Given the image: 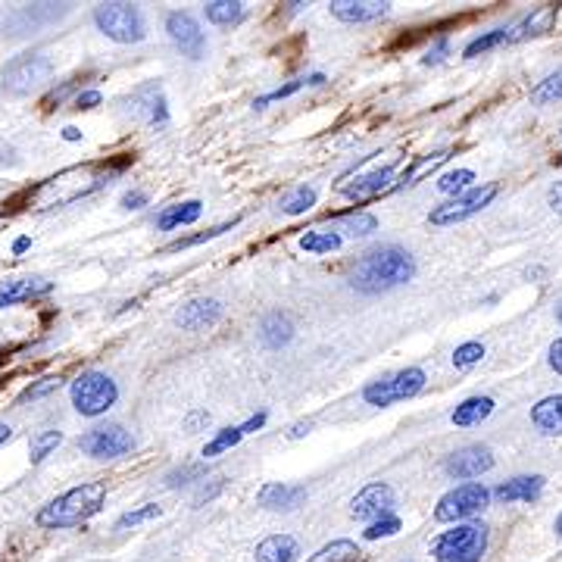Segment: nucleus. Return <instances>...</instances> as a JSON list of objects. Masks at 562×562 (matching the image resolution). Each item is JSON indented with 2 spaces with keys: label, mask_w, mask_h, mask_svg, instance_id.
<instances>
[{
  "label": "nucleus",
  "mask_w": 562,
  "mask_h": 562,
  "mask_svg": "<svg viewBox=\"0 0 562 562\" xmlns=\"http://www.w3.org/2000/svg\"><path fill=\"white\" fill-rule=\"evenodd\" d=\"M63 385L60 378H41V385H32L29 391L22 394V400H38V397H44V394H50V391H57Z\"/></svg>",
  "instance_id": "43"
},
{
  "label": "nucleus",
  "mask_w": 562,
  "mask_h": 562,
  "mask_svg": "<svg viewBox=\"0 0 562 562\" xmlns=\"http://www.w3.org/2000/svg\"><path fill=\"white\" fill-rule=\"evenodd\" d=\"M559 135H562V132H559Z\"/></svg>",
  "instance_id": "59"
},
{
  "label": "nucleus",
  "mask_w": 562,
  "mask_h": 562,
  "mask_svg": "<svg viewBox=\"0 0 562 562\" xmlns=\"http://www.w3.org/2000/svg\"><path fill=\"white\" fill-rule=\"evenodd\" d=\"M160 516V506L157 503H144L141 509H135V513H125L119 522H116V531H125V528H138L150 519H157Z\"/></svg>",
  "instance_id": "38"
},
{
  "label": "nucleus",
  "mask_w": 562,
  "mask_h": 562,
  "mask_svg": "<svg viewBox=\"0 0 562 562\" xmlns=\"http://www.w3.org/2000/svg\"><path fill=\"white\" fill-rule=\"evenodd\" d=\"M203 469L200 466H188V469H178V472H172L169 478H166V484L169 488H178V484H188L185 478H194V475H200Z\"/></svg>",
  "instance_id": "45"
},
{
  "label": "nucleus",
  "mask_w": 562,
  "mask_h": 562,
  "mask_svg": "<svg viewBox=\"0 0 562 562\" xmlns=\"http://www.w3.org/2000/svg\"><path fill=\"white\" fill-rule=\"evenodd\" d=\"M222 319V303L213 297H197L188 300L182 310L175 313V325L182 331H207Z\"/></svg>",
  "instance_id": "14"
},
{
  "label": "nucleus",
  "mask_w": 562,
  "mask_h": 562,
  "mask_svg": "<svg viewBox=\"0 0 562 562\" xmlns=\"http://www.w3.org/2000/svg\"><path fill=\"white\" fill-rule=\"evenodd\" d=\"M556 319H559V325H562V303H559V310H556Z\"/></svg>",
  "instance_id": "57"
},
{
  "label": "nucleus",
  "mask_w": 562,
  "mask_h": 562,
  "mask_svg": "<svg viewBox=\"0 0 562 562\" xmlns=\"http://www.w3.org/2000/svg\"><path fill=\"white\" fill-rule=\"evenodd\" d=\"M257 500L266 509H297L306 500V488H300V484H278L275 481V484H266Z\"/></svg>",
  "instance_id": "20"
},
{
  "label": "nucleus",
  "mask_w": 562,
  "mask_h": 562,
  "mask_svg": "<svg viewBox=\"0 0 562 562\" xmlns=\"http://www.w3.org/2000/svg\"><path fill=\"white\" fill-rule=\"evenodd\" d=\"M225 232H232V225H216V228H210V232H203V235L178 238V241H172L166 250H185V247H194V244H203V241H213V238H219V235H225Z\"/></svg>",
  "instance_id": "42"
},
{
  "label": "nucleus",
  "mask_w": 562,
  "mask_h": 562,
  "mask_svg": "<svg viewBox=\"0 0 562 562\" xmlns=\"http://www.w3.org/2000/svg\"><path fill=\"white\" fill-rule=\"evenodd\" d=\"M553 163H556V166H562V153H559V157H556V160H553Z\"/></svg>",
  "instance_id": "58"
},
{
  "label": "nucleus",
  "mask_w": 562,
  "mask_h": 562,
  "mask_svg": "<svg viewBox=\"0 0 562 562\" xmlns=\"http://www.w3.org/2000/svg\"><path fill=\"white\" fill-rule=\"evenodd\" d=\"M391 509H394V488L385 481H372L353 497L350 516L360 522H378V519L391 516Z\"/></svg>",
  "instance_id": "11"
},
{
  "label": "nucleus",
  "mask_w": 562,
  "mask_h": 562,
  "mask_svg": "<svg viewBox=\"0 0 562 562\" xmlns=\"http://www.w3.org/2000/svg\"><path fill=\"white\" fill-rule=\"evenodd\" d=\"M547 360H550V369L562 375V338L550 344V356H547Z\"/></svg>",
  "instance_id": "48"
},
{
  "label": "nucleus",
  "mask_w": 562,
  "mask_h": 562,
  "mask_svg": "<svg viewBox=\"0 0 562 562\" xmlns=\"http://www.w3.org/2000/svg\"><path fill=\"white\" fill-rule=\"evenodd\" d=\"M203 13L213 25H235L244 16V4H238V0H213V4L203 7Z\"/></svg>",
  "instance_id": "29"
},
{
  "label": "nucleus",
  "mask_w": 562,
  "mask_h": 562,
  "mask_svg": "<svg viewBox=\"0 0 562 562\" xmlns=\"http://www.w3.org/2000/svg\"><path fill=\"white\" fill-rule=\"evenodd\" d=\"M472 182H475V172L472 169H453V172H447V175L438 178V191L450 194V197H459V194L472 191Z\"/></svg>",
  "instance_id": "31"
},
{
  "label": "nucleus",
  "mask_w": 562,
  "mask_h": 562,
  "mask_svg": "<svg viewBox=\"0 0 562 562\" xmlns=\"http://www.w3.org/2000/svg\"><path fill=\"white\" fill-rule=\"evenodd\" d=\"M397 178V166H381V169H372L366 175L356 178L353 185H344V197L350 200H366V197H378V194H388L391 185Z\"/></svg>",
  "instance_id": "16"
},
{
  "label": "nucleus",
  "mask_w": 562,
  "mask_h": 562,
  "mask_svg": "<svg viewBox=\"0 0 562 562\" xmlns=\"http://www.w3.org/2000/svg\"><path fill=\"white\" fill-rule=\"evenodd\" d=\"M200 216H203V203L185 200V203H175V207H166L157 216V228L160 232H169V228H178V225H194Z\"/></svg>",
  "instance_id": "26"
},
{
  "label": "nucleus",
  "mask_w": 562,
  "mask_h": 562,
  "mask_svg": "<svg viewBox=\"0 0 562 562\" xmlns=\"http://www.w3.org/2000/svg\"><path fill=\"white\" fill-rule=\"evenodd\" d=\"M556 534H562V513L556 516Z\"/></svg>",
  "instance_id": "56"
},
{
  "label": "nucleus",
  "mask_w": 562,
  "mask_h": 562,
  "mask_svg": "<svg viewBox=\"0 0 562 562\" xmlns=\"http://www.w3.org/2000/svg\"><path fill=\"white\" fill-rule=\"evenodd\" d=\"M491 503V491L484 488V484L478 481H466V484H459V488L447 491L438 506H434V519L438 522H453V525H463L466 519L478 516L484 506Z\"/></svg>",
  "instance_id": "6"
},
{
  "label": "nucleus",
  "mask_w": 562,
  "mask_h": 562,
  "mask_svg": "<svg viewBox=\"0 0 562 562\" xmlns=\"http://www.w3.org/2000/svg\"><path fill=\"white\" fill-rule=\"evenodd\" d=\"M531 425L541 434H562V394L544 397L531 406Z\"/></svg>",
  "instance_id": "21"
},
{
  "label": "nucleus",
  "mask_w": 562,
  "mask_h": 562,
  "mask_svg": "<svg viewBox=\"0 0 562 562\" xmlns=\"http://www.w3.org/2000/svg\"><path fill=\"white\" fill-rule=\"evenodd\" d=\"M481 356H484V344L466 341V344H459V347L453 350V366H456V369H472L475 363H481Z\"/></svg>",
  "instance_id": "37"
},
{
  "label": "nucleus",
  "mask_w": 562,
  "mask_h": 562,
  "mask_svg": "<svg viewBox=\"0 0 562 562\" xmlns=\"http://www.w3.org/2000/svg\"><path fill=\"white\" fill-rule=\"evenodd\" d=\"M541 491H544V475H519L513 481L500 484L491 497H497L500 503H519V500L531 503L541 497Z\"/></svg>",
  "instance_id": "19"
},
{
  "label": "nucleus",
  "mask_w": 562,
  "mask_h": 562,
  "mask_svg": "<svg viewBox=\"0 0 562 562\" xmlns=\"http://www.w3.org/2000/svg\"><path fill=\"white\" fill-rule=\"evenodd\" d=\"M63 138H66V141H79V138H82V132L75 129V125H66V129H63Z\"/></svg>",
  "instance_id": "53"
},
{
  "label": "nucleus",
  "mask_w": 562,
  "mask_h": 562,
  "mask_svg": "<svg viewBox=\"0 0 562 562\" xmlns=\"http://www.w3.org/2000/svg\"><path fill=\"white\" fill-rule=\"evenodd\" d=\"M122 207L125 210H141V207H147V194L144 191H129L122 197Z\"/></svg>",
  "instance_id": "47"
},
{
  "label": "nucleus",
  "mask_w": 562,
  "mask_h": 562,
  "mask_svg": "<svg viewBox=\"0 0 562 562\" xmlns=\"http://www.w3.org/2000/svg\"><path fill=\"white\" fill-rule=\"evenodd\" d=\"M450 160V150H438V153H428V157H419L410 169H406L403 175H397L394 178V185H391V191L388 194H394V191H403V188H410V185H416L419 178H425L428 172H434L438 166H444Z\"/></svg>",
  "instance_id": "24"
},
{
  "label": "nucleus",
  "mask_w": 562,
  "mask_h": 562,
  "mask_svg": "<svg viewBox=\"0 0 562 562\" xmlns=\"http://www.w3.org/2000/svg\"><path fill=\"white\" fill-rule=\"evenodd\" d=\"M500 194V185L491 182V185H481V188H472L466 194H459V197H450L447 203H441V207H434L428 213V222L434 228H447V225H456V222H463L475 213H481L488 203Z\"/></svg>",
  "instance_id": "9"
},
{
  "label": "nucleus",
  "mask_w": 562,
  "mask_h": 562,
  "mask_svg": "<svg viewBox=\"0 0 562 562\" xmlns=\"http://www.w3.org/2000/svg\"><path fill=\"white\" fill-rule=\"evenodd\" d=\"M306 85V79H294V82H288V85H281V88H275V91H269V94H263V97H257V110H263V107H269V104H275V100H285V97H291V94H297L300 88Z\"/></svg>",
  "instance_id": "41"
},
{
  "label": "nucleus",
  "mask_w": 562,
  "mask_h": 562,
  "mask_svg": "<svg viewBox=\"0 0 562 562\" xmlns=\"http://www.w3.org/2000/svg\"><path fill=\"white\" fill-rule=\"evenodd\" d=\"M556 100H562V69L547 75L544 82H538L531 88V104L534 107H547V104H556Z\"/></svg>",
  "instance_id": "30"
},
{
  "label": "nucleus",
  "mask_w": 562,
  "mask_h": 562,
  "mask_svg": "<svg viewBox=\"0 0 562 562\" xmlns=\"http://www.w3.org/2000/svg\"><path fill=\"white\" fill-rule=\"evenodd\" d=\"M50 281L44 278H19V281H10V285L0 291V310H7L13 303H22V300H35V297H44L50 294Z\"/></svg>",
  "instance_id": "22"
},
{
  "label": "nucleus",
  "mask_w": 562,
  "mask_h": 562,
  "mask_svg": "<svg viewBox=\"0 0 562 562\" xmlns=\"http://www.w3.org/2000/svg\"><path fill=\"white\" fill-rule=\"evenodd\" d=\"M79 447H82V453H88L94 459H116L135 447V438L122 425H100V428H91L88 434H82Z\"/></svg>",
  "instance_id": "10"
},
{
  "label": "nucleus",
  "mask_w": 562,
  "mask_h": 562,
  "mask_svg": "<svg viewBox=\"0 0 562 562\" xmlns=\"http://www.w3.org/2000/svg\"><path fill=\"white\" fill-rule=\"evenodd\" d=\"M491 413H494V400L491 397H469V400H463L456 406L450 422L456 428H472V425H481Z\"/></svg>",
  "instance_id": "25"
},
{
  "label": "nucleus",
  "mask_w": 562,
  "mask_h": 562,
  "mask_svg": "<svg viewBox=\"0 0 562 562\" xmlns=\"http://www.w3.org/2000/svg\"><path fill=\"white\" fill-rule=\"evenodd\" d=\"M50 75H54V63H50L47 54H22L0 72V91H7L13 97L32 94L50 79Z\"/></svg>",
  "instance_id": "5"
},
{
  "label": "nucleus",
  "mask_w": 562,
  "mask_h": 562,
  "mask_svg": "<svg viewBox=\"0 0 562 562\" xmlns=\"http://www.w3.org/2000/svg\"><path fill=\"white\" fill-rule=\"evenodd\" d=\"M104 500H107L104 481H85V484H79V488L60 494L57 500H50L38 513V525L41 528L82 525V522H88L91 516H97L100 509H104Z\"/></svg>",
  "instance_id": "2"
},
{
  "label": "nucleus",
  "mask_w": 562,
  "mask_h": 562,
  "mask_svg": "<svg viewBox=\"0 0 562 562\" xmlns=\"http://www.w3.org/2000/svg\"><path fill=\"white\" fill-rule=\"evenodd\" d=\"M422 388H425V372L419 366H410V369H400L394 375H385L372 381V385H366L363 400L372 406H391V403L416 397Z\"/></svg>",
  "instance_id": "8"
},
{
  "label": "nucleus",
  "mask_w": 562,
  "mask_h": 562,
  "mask_svg": "<svg viewBox=\"0 0 562 562\" xmlns=\"http://www.w3.org/2000/svg\"><path fill=\"white\" fill-rule=\"evenodd\" d=\"M553 19H556V7H538L531 16L506 25V41L516 44V41H525V38H534V35H544V32H550Z\"/></svg>",
  "instance_id": "18"
},
{
  "label": "nucleus",
  "mask_w": 562,
  "mask_h": 562,
  "mask_svg": "<svg viewBox=\"0 0 562 562\" xmlns=\"http://www.w3.org/2000/svg\"><path fill=\"white\" fill-rule=\"evenodd\" d=\"M447 54H450V41H447V38H441L438 44H434V47L428 50V57H425L422 63H425V66H434V63H441Z\"/></svg>",
  "instance_id": "44"
},
{
  "label": "nucleus",
  "mask_w": 562,
  "mask_h": 562,
  "mask_svg": "<svg viewBox=\"0 0 562 562\" xmlns=\"http://www.w3.org/2000/svg\"><path fill=\"white\" fill-rule=\"evenodd\" d=\"M313 207H316V191L313 188H294L285 200H281V213H288V216H303Z\"/></svg>",
  "instance_id": "33"
},
{
  "label": "nucleus",
  "mask_w": 562,
  "mask_h": 562,
  "mask_svg": "<svg viewBox=\"0 0 562 562\" xmlns=\"http://www.w3.org/2000/svg\"><path fill=\"white\" fill-rule=\"evenodd\" d=\"M547 203H550V210H553L556 216H562V182H556V185L550 188Z\"/></svg>",
  "instance_id": "49"
},
{
  "label": "nucleus",
  "mask_w": 562,
  "mask_h": 562,
  "mask_svg": "<svg viewBox=\"0 0 562 562\" xmlns=\"http://www.w3.org/2000/svg\"><path fill=\"white\" fill-rule=\"evenodd\" d=\"M244 438V431H241V425H235V428H222L216 438L203 447V456H219V453H225V450H232L238 441Z\"/></svg>",
  "instance_id": "36"
},
{
  "label": "nucleus",
  "mask_w": 562,
  "mask_h": 562,
  "mask_svg": "<svg viewBox=\"0 0 562 562\" xmlns=\"http://www.w3.org/2000/svg\"><path fill=\"white\" fill-rule=\"evenodd\" d=\"M257 562H294L300 556V544L291 534H272V538L257 544Z\"/></svg>",
  "instance_id": "23"
},
{
  "label": "nucleus",
  "mask_w": 562,
  "mask_h": 562,
  "mask_svg": "<svg viewBox=\"0 0 562 562\" xmlns=\"http://www.w3.org/2000/svg\"><path fill=\"white\" fill-rule=\"evenodd\" d=\"M310 428H313V422H297V425L288 431V438L297 441V438H303V434H310Z\"/></svg>",
  "instance_id": "51"
},
{
  "label": "nucleus",
  "mask_w": 562,
  "mask_h": 562,
  "mask_svg": "<svg viewBox=\"0 0 562 562\" xmlns=\"http://www.w3.org/2000/svg\"><path fill=\"white\" fill-rule=\"evenodd\" d=\"M260 338H263L266 347L278 350V347H285L294 338V325H291V319L285 313H269L263 319V325H260Z\"/></svg>",
  "instance_id": "27"
},
{
  "label": "nucleus",
  "mask_w": 562,
  "mask_h": 562,
  "mask_svg": "<svg viewBox=\"0 0 562 562\" xmlns=\"http://www.w3.org/2000/svg\"><path fill=\"white\" fill-rule=\"evenodd\" d=\"M29 247H32V241H29V238H19V241L13 244V253H25Z\"/></svg>",
  "instance_id": "54"
},
{
  "label": "nucleus",
  "mask_w": 562,
  "mask_h": 562,
  "mask_svg": "<svg viewBox=\"0 0 562 562\" xmlns=\"http://www.w3.org/2000/svg\"><path fill=\"white\" fill-rule=\"evenodd\" d=\"M344 244V238L338 232H306L300 238V247L306 253H335Z\"/></svg>",
  "instance_id": "32"
},
{
  "label": "nucleus",
  "mask_w": 562,
  "mask_h": 562,
  "mask_svg": "<svg viewBox=\"0 0 562 562\" xmlns=\"http://www.w3.org/2000/svg\"><path fill=\"white\" fill-rule=\"evenodd\" d=\"M447 475L456 478V481H472V478H481L484 472L494 469V456L488 447L481 444H472V447H463L447 456Z\"/></svg>",
  "instance_id": "13"
},
{
  "label": "nucleus",
  "mask_w": 562,
  "mask_h": 562,
  "mask_svg": "<svg viewBox=\"0 0 562 562\" xmlns=\"http://www.w3.org/2000/svg\"><path fill=\"white\" fill-rule=\"evenodd\" d=\"M97 29L116 44H138L144 38V19L141 10L132 4H100L94 10Z\"/></svg>",
  "instance_id": "7"
},
{
  "label": "nucleus",
  "mask_w": 562,
  "mask_h": 562,
  "mask_svg": "<svg viewBox=\"0 0 562 562\" xmlns=\"http://www.w3.org/2000/svg\"><path fill=\"white\" fill-rule=\"evenodd\" d=\"M503 44H509V41H506V25H503V29H494V32H488V35L475 38V41L466 47V57L475 60L478 54H488V50H497V47H503Z\"/></svg>",
  "instance_id": "35"
},
{
  "label": "nucleus",
  "mask_w": 562,
  "mask_h": 562,
  "mask_svg": "<svg viewBox=\"0 0 562 562\" xmlns=\"http://www.w3.org/2000/svg\"><path fill=\"white\" fill-rule=\"evenodd\" d=\"M413 275H416L413 253H406L397 244H388V247H375L356 260L350 272V285L363 294H381L413 281Z\"/></svg>",
  "instance_id": "1"
},
{
  "label": "nucleus",
  "mask_w": 562,
  "mask_h": 562,
  "mask_svg": "<svg viewBox=\"0 0 562 562\" xmlns=\"http://www.w3.org/2000/svg\"><path fill=\"white\" fill-rule=\"evenodd\" d=\"M331 16L341 19V22H375V19H385L391 4H381V0H335V4L328 7Z\"/></svg>",
  "instance_id": "17"
},
{
  "label": "nucleus",
  "mask_w": 562,
  "mask_h": 562,
  "mask_svg": "<svg viewBox=\"0 0 562 562\" xmlns=\"http://www.w3.org/2000/svg\"><path fill=\"white\" fill-rule=\"evenodd\" d=\"M129 113L144 119L147 125H163L169 119V110H166V97L160 91L157 82L150 85H141L132 97H129Z\"/></svg>",
  "instance_id": "15"
},
{
  "label": "nucleus",
  "mask_w": 562,
  "mask_h": 562,
  "mask_svg": "<svg viewBox=\"0 0 562 562\" xmlns=\"http://www.w3.org/2000/svg\"><path fill=\"white\" fill-rule=\"evenodd\" d=\"M400 531V519L397 516H385L378 519L366 528V541H378V538H394V534Z\"/></svg>",
  "instance_id": "40"
},
{
  "label": "nucleus",
  "mask_w": 562,
  "mask_h": 562,
  "mask_svg": "<svg viewBox=\"0 0 562 562\" xmlns=\"http://www.w3.org/2000/svg\"><path fill=\"white\" fill-rule=\"evenodd\" d=\"M63 444V434L60 431H41L38 438L32 441V463H41V459L50 453V450H57Z\"/></svg>",
  "instance_id": "39"
},
{
  "label": "nucleus",
  "mask_w": 562,
  "mask_h": 562,
  "mask_svg": "<svg viewBox=\"0 0 562 562\" xmlns=\"http://www.w3.org/2000/svg\"><path fill=\"white\" fill-rule=\"evenodd\" d=\"M263 422H266V413H257V416H250L244 425H241V431L244 434H250V431H257V428H263Z\"/></svg>",
  "instance_id": "50"
},
{
  "label": "nucleus",
  "mask_w": 562,
  "mask_h": 562,
  "mask_svg": "<svg viewBox=\"0 0 562 562\" xmlns=\"http://www.w3.org/2000/svg\"><path fill=\"white\" fill-rule=\"evenodd\" d=\"M188 431H194L197 425H210V413H194V416H188Z\"/></svg>",
  "instance_id": "52"
},
{
  "label": "nucleus",
  "mask_w": 562,
  "mask_h": 562,
  "mask_svg": "<svg viewBox=\"0 0 562 562\" xmlns=\"http://www.w3.org/2000/svg\"><path fill=\"white\" fill-rule=\"evenodd\" d=\"M306 562H363V550L353 541H331L322 550H316Z\"/></svg>",
  "instance_id": "28"
},
{
  "label": "nucleus",
  "mask_w": 562,
  "mask_h": 562,
  "mask_svg": "<svg viewBox=\"0 0 562 562\" xmlns=\"http://www.w3.org/2000/svg\"><path fill=\"white\" fill-rule=\"evenodd\" d=\"M166 32H169L172 44L191 60H200L203 50H207V38H203L200 25H197V19L191 13H182V10L169 13L166 16Z\"/></svg>",
  "instance_id": "12"
},
{
  "label": "nucleus",
  "mask_w": 562,
  "mask_h": 562,
  "mask_svg": "<svg viewBox=\"0 0 562 562\" xmlns=\"http://www.w3.org/2000/svg\"><path fill=\"white\" fill-rule=\"evenodd\" d=\"M341 232L347 238H369L372 232H378V219L372 213H353L341 222Z\"/></svg>",
  "instance_id": "34"
},
{
  "label": "nucleus",
  "mask_w": 562,
  "mask_h": 562,
  "mask_svg": "<svg viewBox=\"0 0 562 562\" xmlns=\"http://www.w3.org/2000/svg\"><path fill=\"white\" fill-rule=\"evenodd\" d=\"M100 100H104V97H100V91H82L79 97H75V107H79V110H94V107H100Z\"/></svg>",
  "instance_id": "46"
},
{
  "label": "nucleus",
  "mask_w": 562,
  "mask_h": 562,
  "mask_svg": "<svg viewBox=\"0 0 562 562\" xmlns=\"http://www.w3.org/2000/svg\"><path fill=\"white\" fill-rule=\"evenodd\" d=\"M10 434H13V431H10V425L0 422V444H7V441H10Z\"/></svg>",
  "instance_id": "55"
},
{
  "label": "nucleus",
  "mask_w": 562,
  "mask_h": 562,
  "mask_svg": "<svg viewBox=\"0 0 562 562\" xmlns=\"http://www.w3.org/2000/svg\"><path fill=\"white\" fill-rule=\"evenodd\" d=\"M488 553V525L463 522L438 534L431 544V556L438 562H481Z\"/></svg>",
  "instance_id": "3"
},
{
  "label": "nucleus",
  "mask_w": 562,
  "mask_h": 562,
  "mask_svg": "<svg viewBox=\"0 0 562 562\" xmlns=\"http://www.w3.org/2000/svg\"><path fill=\"white\" fill-rule=\"evenodd\" d=\"M69 397H72L75 413L94 419V416H104L110 406L116 403L119 388H116V381L107 372H85V375H79L72 381Z\"/></svg>",
  "instance_id": "4"
}]
</instances>
